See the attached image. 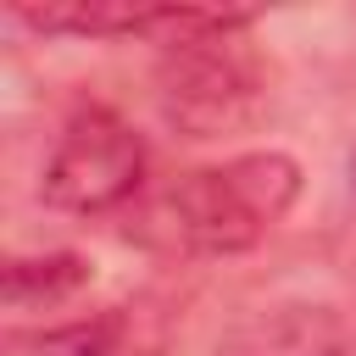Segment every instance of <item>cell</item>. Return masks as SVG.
<instances>
[{
  "mask_svg": "<svg viewBox=\"0 0 356 356\" xmlns=\"http://www.w3.org/2000/svg\"><path fill=\"white\" fill-rule=\"evenodd\" d=\"M89 284V261L78 250H39V256H11L0 273V295L11 312H50L72 300Z\"/></svg>",
  "mask_w": 356,
  "mask_h": 356,
  "instance_id": "5b68a950",
  "label": "cell"
},
{
  "mask_svg": "<svg viewBox=\"0 0 356 356\" xmlns=\"http://www.w3.org/2000/svg\"><path fill=\"white\" fill-rule=\"evenodd\" d=\"M345 172H350V195H356V150H350V167Z\"/></svg>",
  "mask_w": 356,
  "mask_h": 356,
  "instance_id": "52a82bcc",
  "label": "cell"
},
{
  "mask_svg": "<svg viewBox=\"0 0 356 356\" xmlns=\"http://www.w3.org/2000/svg\"><path fill=\"white\" fill-rule=\"evenodd\" d=\"M217 356H350V328L323 300H278L234 323Z\"/></svg>",
  "mask_w": 356,
  "mask_h": 356,
  "instance_id": "277c9868",
  "label": "cell"
},
{
  "mask_svg": "<svg viewBox=\"0 0 356 356\" xmlns=\"http://www.w3.org/2000/svg\"><path fill=\"white\" fill-rule=\"evenodd\" d=\"M300 200V161L284 150H245L222 167H195L161 195L167 234L200 256H239L261 245Z\"/></svg>",
  "mask_w": 356,
  "mask_h": 356,
  "instance_id": "6da1fadb",
  "label": "cell"
},
{
  "mask_svg": "<svg viewBox=\"0 0 356 356\" xmlns=\"http://www.w3.org/2000/svg\"><path fill=\"white\" fill-rule=\"evenodd\" d=\"M128 339V312H95L56 328H11L0 356H117Z\"/></svg>",
  "mask_w": 356,
  "mask_h": 356,
  "instance_id": "8992f818",
  "label": "cell"
},
{
  "mask_svg": "<svg viewBox=\"0 0 356 356\" xmlns=\"http://www.w3.org/2000/svg\"><path fill=\"white\" fill-rule=\"evenodd\" d=\"M250 11L228 28H211L200 39L167 44L156 61V100L161 117L189 139H222L261 117L267 106V72L256 50L245 44Z\"/></svg>",
  "mask_w": 356,
  "mask_h": 356,
  "instance_id": "7a4b0ae2",
  "label": "cell"
},
{
  "mask_svg": "<svg viewBox=\"0 0 356 356\" xmlns=\"http://www.w3.org/2000/svg\"><path fill=\"white\" fill-rule=\"evenodd\" d=\"M139 178H145V139L134 134V122L117 117L111 106H78L44 156L39 189L56 211L95 217L134 200Z\"/></svg>",
  "mask_w": 356,
  "mask_h": 356,
  "instance_id": "3957f363",
  "label": "cell"
}]
</instances>
